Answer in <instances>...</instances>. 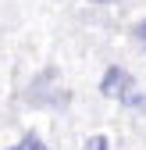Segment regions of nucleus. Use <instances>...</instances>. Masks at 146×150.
Wrapping results in <instances>:
<instances>
[{
  "mask_svg": "<svg viewBox=\"0 0 146 150\" xmlns=\"http://www.w3.org/2000/svg\"><path fill=\"white\" fill-rule=\"evenodd\" d=\"M7 150H46V143H43L39 136H25V139H18V143L7 146Z\"/></svg>",
  "mask_w": 146,
  "mask_h": 150,
  "instance_id": "f257e3e1",
  "label": "nucleus"
},
{
  "mask_svg": "<svg viewBox=\"0 0 146 150\" xmlns=\"http://www.w3.org/2000/svg\"><path fill=\"white\" fill-rule=\"evenodd\" d=\"M82 150H107V139H103V136H93V139H89Z\"/></svg>",
  "mask_w": 146,
  "mask_h": 150,
  "instance_id": "f03ea898",
  "label": "nucleus"
},
{
  "mask_svg": "<svg viewBox=\"0 0 146 150\" xmlns=\"http://www.w3.org/2000/svg\"><path fill=\"white\" fill-rule=\"evenodd\" d=\"M135 32H139V40H142V47H146V25H139Z\"/></svg>",
  "mask_w": 146,
  "mask_h": 150,
  "instance_id": "7ed1b4c3",
  "label": "nucleus"
}]
</instances>
